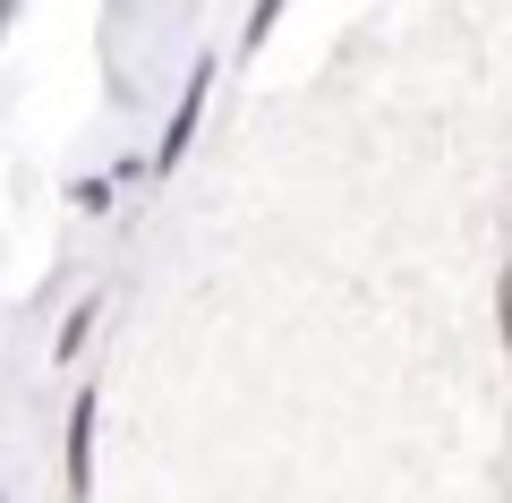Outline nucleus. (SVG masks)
<instances>
[{
    "label": "nucleus",
    "mask_w": 512,
    "mask_h": 503,
    "mask_svg": "<svg viewBox=\"0 0 512 503\" xmlns=\"http://www.w3.org/2000/svg\"><path fill=\"white\" fill-rule=\"evenodd\" d=\"M94 435H103V384H77L69 427H60V478H69V503L94 495Z\"/></svg>",
    "instance_id": "f03ea898"
},
{
    "label": "nucleus",
    "mask_w": 512,
    "mask_h": 503,
    "mask_svg": "<svg viewBox=\"0 0 512 503\" xmlns=\"http://www.w3.org/2000/svg\"><path fill=\"white\" fill-rule=\"evenodd\" d=\"M9 18H18V0H0V26H9Z\"/></svg>",
    "instance_id": "0eeeda50"
},
{
    "label": "nucleus",
    "mask_w": 512,
    "mask_h": 503,
    "mask_svg": "<svg viewBox=\"0 0 512 503\" xmlns=\"http://www.w3.org/2000/svg\"><path fill=\"white\" fill-rule=\"evenodd\" d=\"M111 188H120V180H103V171H86V180L69 188V205H77V214H103V205H111Z\"/></svg>",
    "instance_id": "39448f33"
},
{
    "label": "nucleus",
    "mask_w": 512,
    "mask_h": 503,
    "mask_svg": "<svg viewBox=\"0 0 512 503\" xmlns=\"http://www.w3.org/2000/svg\"><path fill=\"white\" fill-rule=\"evenodd\" d=\"M495 316H504V350H512V282L495 290Z\"/></svg>",
    "instance_id": "423d86ee"
},
{
    "label": "nucleus",
    "mask_w": 512,
    "mask_h": 503,
    "mask_svg": "<svg viewBox=\"0 0 512 503\" xmlns=\"http://www.w3.org/2000/svg\"><path fill=\"white\" fill-rule=\"evenodd\" d=\"M94 324H103V290H86V299H77L69 316H60V333H52V367H77V359H86Z\"/></svg>",
    "instance_id": "7ed1b4c3"
},
{
    "label": "nucleus",
    "mask_w": 512,
    "mask_h": 503,
    "mask_svg": "<svg viewBox=\"0 0 512 503\" xmlns=\"http://www.w3.org/2000/svg\"><path fill=\"white\" fill-rule=\"evenodd\" d=\"M282 9H291V0H256V9H248V26H239V60H248V52H265V43H274Z\"/></svg>",
    "instance_id": "20e7f679"
},
{
    "label": "nucleus",
    "mask_w": 512,
    "mask_h": 503,
    "mask_svg": "<svg viewBox=\"0 0 512 503\" xmlns=\"http://www.w3.org/2000/svg\"><path fill=\"white\" fill-rule=\"evenodd\" d=\"M214 60H197V69H188V86H180V103H171V120H163V137H154V154H146V171L154 180H171V171H180L188 162V145H197V128H205V103H214Z\"/></svg>",
    "instance_id": "f257e3e1"
}]
</instances>
